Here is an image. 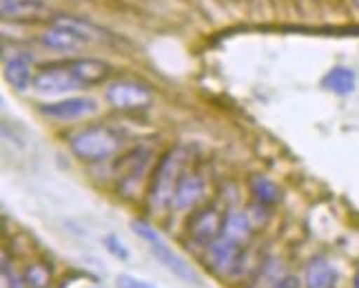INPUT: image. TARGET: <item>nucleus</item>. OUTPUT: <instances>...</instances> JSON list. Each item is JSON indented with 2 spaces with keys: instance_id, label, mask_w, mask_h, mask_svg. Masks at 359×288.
I'll return each mask as SVG.
<instances>
[{
  "instance_id": "f257e3e1",
  "label": "nucleus",
  "mask_w": 359,
  "mask_h": 288,
  "mask_svg": "<svg viewBox=\"0 0 359 288\" xmlns=\"http://www.w3.org/2000/svg\"><path fill=\"white\" fill-rule=\"evenodd\" d=\"M184 160H187V149L182 144H175L160 158L149 186V207L156 213H164L173 204L175 186Z\"/></svg>"
},
{
  "instance_id": "f03ea898",
  "label": "nucleus",
  "mask_w": 359,
  "mask_h": 288,
  "mask_svg": "<svg viewBox=\"0 0 359 288\" xmlns=\"http://www.w3.org/2000/svg\"><path fill=\"white\" fill-rule=\"evenodd\" d=\"M131 228L135 231V235L140 238V240H144L147 244H149V251H151V255H154L158 262L167 268V270H171L175 277H180L182 282H187V284H193V286H198L200 284V275L196 270H193L191 266H189V262L182 257V255H177L171 246H169V242L164 240L160 233L151 226L149 222H144V219H133L131 222Z\"/></svg>"
},
{
  "instance_id": "7ed1b4c3",
  "label": "nucleus",
  "mask_w": 359,
  "mask_h": 288,
  "mask_svg": "<svg viewBox=\"0 0 359 288\" xmlns=\"http://www.w3.org/2000/svg\"><path fill=\"white\" fill-rule=\"evenodd\" d=\"M69 146H72V153L82 162H102L107 158H111L114 153H118L120 135L104 125L87 127L72 135Z\"/></svg>"
},
{
  "instance_id": "20e7f679",
  "label": "nucleus",
  "mask_w": 359,
  "mask_h": 288,
  "mask_svg": "<svg viewBox=\"0 0 359 288\" xmlns=\"http://www.w3.org/2000/svg\"><path fill=\"white\" fill-rule=\"evenodd\" d=\"M107 100L111 107L120 109V111H135V109H144L151 104V91L147 85L142 82H135V80H114L107 85Z\"/></svg>"
},
{
  "instance_id": "39448f33",
  "label": "nucleus",
  "mask_w": 359,
  "mask_h": 288,
  "mask_svg": "<svg viewBox=\"0 0 359 288\" xmlns=\"http://www.w3.org/2000/svg\"><path fill=\"white\" fill-rule=\"evenodd\" d=\"M34 89L43 95H62L76 89H85V85L76 78L67 62H58L38 71V76L34 78Z\"/></svg>"
},
{
  "instance_id": "423d86ee",
  "label": "nucleus",
  "mask_w": 359,
  "mask_h": 288,
  "mask_svg": "<svg viewBox=\"0 0 359 288\" xmlns=\"http://www.w3.org/2000/svg\"><path fill=\"white\" fill-rule=\"evenodd\" d=\"M98 100L89 98V95H76V98H65L58 102H47L40 107V114L51 118V120H60V122H72V120H85L98 114Z\"/></svg>"
},
{
  "instance_id": "0eeeda50",
  "label": "nucleus",
  "mask_w": 359,
  "mask_h": 288,
  "mask_svg": "<svg viewBox=\"0 0 359 288\" xmlns=\"http://www.w3.org/2000/svg\"><path fill=\"white\" fill-rule=\"evenodd\" d=\"M206 259H209V266L219 273V275H226V273H236L240 262H242V249L238 242H233L226 235H219L206 246Z\"/></svg>"
},
{
  "instance_id": "6e6552de",
  "label": "nucleus",
  "mask_w": 359,
  "mask_h": 288,
  "mask_svg": "<svg viewBox=\"0 0 359 288\" xmlns=\"http://www.w3.org/2000/svg\"><path fill=\"white\" fill-rule=\"evenodd\" d=\"M222 224H224V217L217 213L215 207H209V209H202L191 215L187 231L193 242L209 246L213 240L222 235Z\"/></svg>"
},
{
  "instance_id": "1a4fd4ad",
  "label": "nucleus",
  "mask_w": 359,
  "mask_h": 288,
  "mask_svg": "<svg viewBox=\"0 0 359 288\" xmlns=\"http://www.w3.org/2000/svg\"><path fill=\"white\" fill-rule=\"evenodd\" d=\"M5 78L18 91H27L34 87V71H32V56L27 51H16L5 58Z\"/></svg>"
},
{
  "instance_id": "9d476101",
  "label": "nucleus",
  "mask_w": 359,
  "mask_h": 288,
  "mask_svg": "<svg viewBox=\"0 0 359 288\" xmlns=\"http://www.w3.org/2000/svg\"><path fill=\"white\" fill-rule=\"evenodd\" d=\"M202 198H204V182H202V177L196 175V173L180 175L177 186H175L173 207L177 211H191Z\"/></svg>"
},
{
  "instance_id": "9b49d317",
  "label": "nucleus",
  "mask_w": 359,
  "mask_h": 288,
  "mask_svg": "<svg viewBox=\"0 0 359 288\" xmlns=\"http://www.w3.org/2000/svg\"><path fill=\"white\" fill-rule=\"evenodd\" d=\"M304 282H306V288H335L337 270L326 257H313L304 270Z\"/></svg>"
},
{
  "instance_id": "f8f14e48",
  "label": "nucleus",
  "mask_w": 359,
  "mask_h": 288,
  "mask_svg": "<svg viewBox=\"0 0 359 288\" xmlns=\"http://www.w3.org/2000/svg\"><path fill=\"white\" fill-rule=\"evenodd\" d=\"M67 64L72 67V71L85 87L98 85V82H102L109 76V64L95 58H76V60H69Z\"/></svg>"
},
{
  "instance_id": "ddd939ff",
  "label": "nucleus",
  "mask_w": 359,
  "mask_h": 288,
  "mask_svg": "<svg viewBox=\"0 0 359 288\" xmlns=\"http://www.w3.org/2000/svg\"><path fill=\"white\" fill-rule=\"evenodd\" d=\"M322 87L337 95H351L357 87L355 71H351L348 67H333V69L322 78Z\"/></svg>"
},
{
  "instance_id": "4468645a",
  "label": "nucleus",
  "mask_w": 359,
  "mask_h": 288,
  "mask_svg": "<svg viewBox=\"0 0 359 288\" xmlns=\"http://www.w3.org/2000/svg\"><path fill=\"white\" fill-rule=\"evenodd\" d=\"M222 235L231 238L233 242L238 244H246L253 235V224L248 219L246 213L240 211H231L224 215V224H222Z\"/></svg>"
},
{
  "instance_id": "2eb2a0df",
  "label": "nucleus",
  "mask_w": 359,
  "mask_h": 288,
  "mask_svg": "<svg viewBox=\"0 0 359 288\" xmlns=\"http://www.w3.org/2000/svg\"><path fill=\"white\" fill-rule=\"evenodd\" d=\"M40 40H43L45 47H49L53 51H76V49H80L82 45H85L78 36L62 29V27H58V25H51Z\"/></svg>"
},
{
  "instance_id": "dca6fc26",
  "label": "nucleus",
  "mask_w": 359,
  "mask_h": 288,
  "mask_svg": "<svg viewBox=\"0 0 359 288\" xmlns=\"http://www.w3.org/2000/svg\"><path fill=\"white\" fill-rule=\"evenodd\" d=\"M251 193H253V198H255V202L259 204V207H264V209L275 207V204L282 200L280 186L275 184L273 180H269V177H264V175L251 177Z\"/></svg>"
},
{
  "instance_id": "f3484780",
  "label": "nucleus",
  "mask_w": 359,
  "mask_h": 288,
  "mask_svg": "<svg viewBox=\"0 0 359 288\" xmlns=\"http://www.w3.org/2000/svg\"><path fill=\"white\" fill-rule=\"evenodd\" d=\"M53 25L62 27V29L72 32L74 36H78L82 43H95V40L102 38V32L98 29L95 25H91L89 20H82V18H72V16H58L53 20Z\"/></svg>"
},
{
  "instance_id": "a211bd4d",
  "label": "nucleus",
  "mask_w": 359,
  "mask_h": 288,
  "mask_svg": "<svg viewBox=\"0 0 359 288\" xmlns=\"http://www.w3.org/2000/svg\"><path fill=\"white\" fill-rule=\"evenodd\" d=\"M22 282L27 288H49L51 273L45 264H29L22 273Z\"/></svg>"
},
{
  "instance_id": "6ab92c4d",
  "label": "nucleus",
  "mask_w": 359,
  "mask_h": 288,
  "mask_svg": "<svg viewBox=\"0 0 359 288\" xmlns=\"http://www.w3.org/2000/svg\"><path fill=\"white\" fill-rule=\"evenodd\" d=\"M104 246H107L109 253L120 259V262H127L129 259V249L122 244V240L118 235H114V233H109V235L104 238Z\"/></svg>"
},
{
  "instance_id": "aec40b11",
  "label": "nucleus",
  "mask_w": 359,
  "mask_h": 288,
  "mask_svg": "<svg viewBox=\"0 0 359 288\" xmlns=\"http://www.w3.org/2000/svg\"><path fill=\"white\" fill-rule=\"evenodd\" d=\"M116 288H156V286L147 280L129 275V273H120V275L116 277Z\"/></svg>"
},
{
  "instance_id": "412c9836",
  "label": "nucleus",
  "mask_w": 359,
  "mask_h": 288,
  "mask_svg": "<svg viewBox=\"0 0 359 288\" xmlns=\"http://www.w3.org/2000/svg\"><path fill=\"white\" fill-rule=\"evenodd\" d=\"M60 288H98V286H95V284H87L85 282V275H72V277L62 280Z\"/></svg>"
},
{
  "instance_id": "4be33fe9",
  "label": "nucleus",
  "mask_w": 359,
  "mask_h": 288,
  "mask_svg": "<svg viewBox=\"0 0 359 288\" xmlns=\"http://www.w3.org/2000/svg\"><path fill=\"white\" fill-rule=\"evenodd\" d=\"M271 288H299V280L293 277V275H284L278 282H273Z\"/></svg>"
},
{
  "instance_id": "5701e85b",
  "label": "nucleus",
  "mask_w": 359,
  "mask_h": 288,
  "mask_svg": "<svg viewBox=\"0 0 359 288\" xmlns=\"http://www.w3.org/2000/svg\"><path fill=\"white\" fill-rule=\"evenodd\" d=\"M22 5V0H3V13H13L18 7Z\"/></svg>"
},
{
  "instance_id": "b1692460",
  "label": "nucleus",
  "mask_w": 359,
  "mask_h": 288,
  "mask_svg": "<svg viewBox=\"0 0 359 288\" xmlns=\"http://www.w3.org/2000/svg\"><path fill=\"white\" fill-rule=\"evenodd\" d=\"M353 288H359V268H357L355 277H353Z\"/></svg>"
}]
</instances>
